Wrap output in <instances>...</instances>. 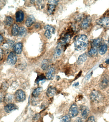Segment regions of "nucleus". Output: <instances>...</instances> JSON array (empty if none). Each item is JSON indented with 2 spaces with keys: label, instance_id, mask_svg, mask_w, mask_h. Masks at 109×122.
Masks as SVG:
<instances>
[{
  "label": "nucleus",
  "instance_id": "1",
  "mask_svg": "<svg viewBox=\"0 0 109 122\" xmlns=\"http://www.w3.org/2000/svg\"><path fill=\"white\" fill-rule=\"evenodd\" d=\"M88 40L87 35L82 34L76 36L75 38V49L77 51L85 50L87 47Z\"/></svg>",
  "mask_w": 109,
  "mask_h": 122
},
{
  "label": "nucleus",
  "instance_id": "2",
  "mask_svg": "<svg viewBox=\"0 0 109 122\" xmlns=\"http://www.w3.org/2000/svg\"><path fill=\"white\" fill-rule=\"evenodd\" d=\"M90 98L93 102L98 103L103 100V96L100 91L94 90L91 93Z\"/></svg>",
  "mask_w": 109,
  "mask_h": 122
},
{
  "label": "nucleus",
  "instance_id": "3",
  "mask_svg": "<svg viewBox=\"0 0 109 122\" xmlns=\"http://www.w3.org/2000/svg\"><path fill=\"white\" fill-rule=\"evenodd\" d=\"M99 86L101 89L106 88L109 85V76L104 75L101 76L99 81Z\"/></svg>",
  "mask_w": 109,
  "mask_h": 122
},
{
  "label": "nucleus",
  "instance_id": "4",
  "mask_svg": "<svg viewBox=\"0 0 109 122\" xmlns=\"http://www.w3.org/2000/svg\"><path fill=\"white\" fill-rule=\"evenodd\" d=\"M14 97L15 99L18 102H23L25 100L26 93L22 90L19 89L15 92Z\"/></svg>",
  "mask_w": 109,
  "mask_h": 122
},
{
  "label": "nucleus",
  "instance_id": "5",
  "mask_svg": "<svg viewBox=\"0 0 109 122\" xmlns=\"http://www.w3.org/2000/svg\"><path fill=\"white\" fill-rule=\"evenodd\" d=\"M96 23L98 25L105 28H109V17H104L99 18L96 20Z\"/></svg>",
  "mask_w": 109,
  "mask_h": 122
},
{
  "label": "nucleus",
  "instance_id": "6",
  "mask_svg": "<svg viewBox=\"0 0 109 122\" xmlns=\"http://www.w3.org/2000/svg\"><path fill=\"white\" fill-rule=\"evenodd\" d=\"M78 108L77 105L76 104H73L70 107L69 112V116L71 118H74L78 115Z\"/></svg>",
  "mask_w": 109,
  "mask_h": 122
},
{
  "label": "nucleus",
  "instance_id": "7",
  "mask_svg": "<svg viewBox=\"0 0 109 122\" xmlns=\"http://www.w3.org/2000/svg\"><path fill=\"white\" fill-rule=\"evenodd\" d=\"M17 60V57L15 52L11 51L9 53L7 59V62L10 65H15Z\"/></svg>",
  "mask_w": 109,
  "mask_h": 122
},
{
  "label": "nucleus",
  "instance_id": "8",
  "mask_svg": "<svg viewBox=\"0 0 109 122\" xmlns=\"http://www.w3.org/2000/svg\"><path fill=\"white\" fill-rule=\"evenodd\" d=\"M91 22V19L89 16H88L82 22L81 26L83 29H85L87 28L89 26Z\"/></svg>",
  "mask_w": 109,
  "mask_h": 122
},
{
  "label": "nucleus",
  "instance_id": "9",
  "mask_svg": "<svg viewBox=\"0 0 109 122\" xmlns=\"http://www.w3.org/2000/svg\"><path fill=\"white\" fill-rule=\"evenodd\" d=\"M24 18V12L22 10H19L16 12L15 15L16 21L18 22H22L23 21Z\"/></svg>",
  "mask_w": 109,
  "mask_h": 122
},
{
  "label": "nucleus",
  "instance_id": "10",
  "mask_svg": "<svg viewBox=\"0 0 109 122\" xmlns=\"http://www.w3.org/2000/svg\"><path fill=\"white\" fill-rule=\"evenodd\" d=\"M55 74V69L54 68H50L46 74V78L49 80H52L54 78Z\"/></svg>",
  "mask_w": 109,
  "mask_h": 122
},
{
  "label": "nucleus",
  "instance_id": "11",
  "mask_svg": "<svg viewBox=\"0 0 109 122\" xmlns=\"http://www.w3.org/2000/svg\"><path fill=\"white\" fill-rule=\"evenodd\" d=\"M81 115L83 119H86L89 113V109L87 107L83 106L81 108Z\"/></svg>",
  "mask_w": 109,
  "mask_h": 122
},
{
  "label": "nucleus",
  "instance_id": "12",
  "mask_svg": "<svg viewBox=\"0 0 109 122\" xmlns=\"http://www.w3.org/2000/svg\"><path fill=\"white\" fill-rule=\"evenodd\" d=\"M18 107L16 105L12 103H9L5 107L4 110L5 112H9L12 111L17 109Z\"/></svg>",
  "mask_w": 109,
  "mask_h": 122
},
{
  "label": "nucleus",
  "instance_id": "13",
  "mask_svg": "<svg viewBox=\"0 0 109 122\" xmlns=\"http://www.w3.org/2000/svg\"><path fill=\"white\" fill-rule=\"evenodd\" d=\"M35 22V19L34 16L30 15L27 17L26 20L25 24L27 27H30Z\"/></svg>",
  "mask_w": 109,
  "mask_h": 122
},
{
  "label": "nucleus",
  "instance_id": "14",
  "mask_svg": "<svg viewBox=\"0 0 109 122\" xmlns=\"http://www.w3.org/2000/svg\"><path fill=\"white\" fill-rule=\"evenodd\" d=\"M56 89L55 87L53 86L49 87L47 91V95L48 97H53L56 94Z\"/></svg>",
  "mask_w": 109,
  "mask_h": 122
},
{
  "label": "nucleus",
  "instance_id": "15",
  "mask_svg": "<svg viewBox=\"0 0 109 122\" xmlns=\"http://www.w3.org/2000/svg\"><path fill=\"white\" fill-rule=\"evenodd\" d=\"M23 45L22 43L19 42L16 44L14 47V50L15 53L18 54L22 53V50Z\"/></svg>",
  "mask_w": 109,
  "mask_h": 122
},
{
  "label": "nucleus",
  "instance_id": "16",
  "mask_svg": "<svg viewBox=\"0 0 109 122\" xmlns=\"http://www.w3.org/2000/svg\"><path fill=\"white\" fill-rule=\"evenodd\" d=\"M62 52V44L59 43L55 49L54 54V57L55 58H58L60 56Z\"/></svg>",
  "mask_w": 109,
  "mask_h": 122
},
{
  "label": "nucleus",
  "instance_id": "17",
  "mask_svg": "<svg viewBox=\"0 0 109 122\" xmlns=\"http://www.w3.org/2000/svg\"><path fill=\"white\" fill-rule=\"evenodd\" d=\"M87 56L86 53L81 54L78 57L77 64L79 65L82 64L87 60Z\"/></svg>",
  "mask_w": 109,
  "mask_h": 122
},
{
  "label": "nucleus",
  "instance_id": "18",
  "mask_svg": "<svg viewBox=\"0 0 109 122\" xmlns=\"http://www.w3.org/2000/svg\"><path fill=\"white\" fill-rule=\"evenodd\" d=\"M108 49V46L106 44H102V45L100 46L99 48V53L101 55H104L106 53Z\"/></svg>",
  "mask_w": 109,
  "mask_h": 122
},
{
  "label": "nucleus",
  "instance_id": "19",
  "mask_svg": "<svg viewBox=\"0 0 109 122\" xmlns=\"http://www.w3.org/2000/svg\"><path fill=\"white\" fill-rule=\"evenodd\" d=\"M98 51V50L97 47H93L89 51L88 54L89 56H90L91 57H94L97 54Z\"/></svg>",
  "mask_w": 109,
  "mask_h": 122
},
{
  "label": "nucleus",
  "instance_id": "20",
  "mask_svg": "<svg viewBox=\"0 0 109 122\" xmlns=\"http://www.w3.org/2000/svg\"><path fill=\"white\" fill-rule=\"evenodd\" d=\"M19 27L17 24H14L12 27L11 29V34L13 36H16L18 35L19 32Z\"/></svg>",
  "mask_w": 109,
  "mask_h": 122
},
{
  "label": "nucleus",
  "instance_id": "21",
  "mask_svg": "<svg viewBox=\"0 0 109 122\" xmlns=\"http://www.w3.org/2000/svg\"><path fill=\"white\" fill-rule=\"evenodd\" d=\"M50 62L47 60H44L42 62L41 67L44 70H46L48 69L50 66Z\"/></svg>",
  "mask_w": 109,
  "mask_h": 122
},
{
  "label": "nucleus",
  "instance_id": "22",
  "mask_svg": "<svg viewBox=\"0 0 109 122\" xmlns=\"http://www.w3.org/2000/svg\"><path fill=\"white\" fill-rule=\"evenodd\" d=\"M43 89L42 87H38L34 89L32 92V95L34 98H37L42 92Z\"/></svg>",
  "mask_w": 109,
  "mask_h": 122
},
{
  "label": "nucleus",
  "instance_id": "23",
  "mask_svg": "<svg viewBox=\"0 0 109 122\" xmlns=\"http://www.w3.org/2000/svg\"><path fill=\"white\" fill-rule=\"evenodd\" d=\"M27 30L24 27L22 26L19 27L18 35L21 37H24L26 35Z\"/></svg>",
  "mask_w": 109,
  "mask_h": 122
},
{
  "label": "nucleus",
  "instance_id": "24",
  "mask_svg": "<svg viewBox=\"0 0 109 122\" xmlns=\"http://www.w3.org/2000/svg\"><path fill=\"white\" fill-rule=\"evenodd\" d=\"M14 99V96L11 94H7L5 98V101L6 103H11Z\"/></svg>",
  "mask_w": 109,
  "mask_h": 122
},
{
  "label": "nucleus",
  "instance_id": "25",
  "mask_svg": "<svg viewBox=\"0 0 109 122\" xmlns=\"http://www.w3.org/2000/svg\"><path fill=\"white\" fill-rule=\"evenodd\" d=\"M56 5H54L49 4L48 6V12L49 14H52L54 11L55 7Z\"/></svg>",
  "mask_w": 109,
  "mask_h": 122
},
{
  "label": "nucleus",
  "instance_id": "26",
  "mask_svg": "<svg viewBox=\"0 0 109 122\" xmlns=\"http://www.w3.org/2000/svg\"><path fill=\"white\" fill-rule=\"evenodd\" d=\"M13 22V19L10 16H7L5 20V23L6 25L10 26Z\"/></svg>",
  "mask_w": 109,
  "mask_h": 122
},
{
  "label": "nucleus",
  "instance_id": "27",
  "mask_svg": "<svg viewBox=\"0 0 109 122\" xmlns=\"http://www.w3.org/2000/svg\"><path fill=\"white\" fill-rule=\"evenodd\" d=\"M102 42V39L100 38L95 39L92 43V46L93 47H97L100 45V44Z\"/></svg>",
  "mask_w": 109,
  "mask_h": 122
},
{
  "label": "nucleus",
  "instance_id": "28",
  "mask_svg": "<svg viewBox=\"0 0 109 122\" xmlns=\"http://www.w3.org/2000/svg\"><path fill=\"white\" fill-rule=\"evenodd\" d=\"M44 29L46 30L50 31L52 34H54L55 33V29L52 26L49 25H47L45 26Z\"/></svg>",
  "mask_w": 109,
  "mask_h": 122
},
{
  "label": "nucleus",
  "instance_id": "29",
  "mask_svg": "<svg viewBox=\"0 0 109 122\" xmlns=\"http://www.w3.org/2000/svg\"><path fill=\"white\" fill-rule=\"evenodd\" d=\"M46 79V77L45 76H44V74H41V75L37 76L36 80H35V82L36 83L38 84L40 81H44Z\"/></svg>",
  "mask_w": 109,
  "mask_h": 122
},
{
  "label": "nucleus",
  "instance_id": "30",
  "mask_svg": "<svg viewBox=\"0 0 109 122\" xmlns=\"http://www.w3.org/2000/svg\"><path fill=\"white\" fill-rule=\"evenodd\" d=\"M71 118L69 115L63 116L61 119V122H71Z\"/></svg>",
  "mask_w": 109,
  "mask_h": 122
},
{
  "label": "nucleus",
  "instance_id": "31",
  "mask_svg": "<svg viewBox=\"0 0 109 122\" xmlns=\"http://www.w3.org/2000/svg\"><path fill=\"white\" fill-rule=\"evenodd\" d=\"M45 36L48 39H50L52 37L51 32L48 30H46L44 33Z\"/></svg>",
  "mask_w": 109,
  "mask_h": 122
},
{
  "label": "nucleus",
  "instance_id": "32",
  "mask_svg": "<svg viewBox=\"0 0 109 122\" xmlns=\"http://www.w3.org/2000/svg\"><path fill=\"white\" fill-rule=\"evenodd\" d=\"M86 122H95L94 116H92L89 117Z\"/></svg>",
  "mask_w": 109,
  "mask_h": 122
},
{
  "label": "nucleus",
  "instance_id": "33",
  "mask_svg": "<svg viewBox=\"0 0 109 122\" xmlns=\"http://www.w3.org/2000/svg\"><path fill=\"white\" fill-rule=\"evenodd\" d=\"M59 1L58 0H49L48 1L49 4L56 5L58 4Z\"/></svg>",
  "mask_w": 109,
  "mask_h": 122
},
{
  "label": "nucleus",
  "instance_id": "34",
  "mask_svg": "<svg viewBox=\"0 0 109 122\" xmlns=\"http://www.w3.org/2000/svg\"><path fill=\"white\" fill-rule=\"evenodd\" d=\"M40 115L39 114H36L34 115V117H33V119L34 120H38V119L40 118Z\"/></svg>",
  "mask_w": 109,
  "mask_h": 122
},
{
  "label": "nucleus",
  "instance_id": "35",
  "mask_svg": "<svg viewBox=\"0 0 109 122\" xmlns=\"http://www.w3.org/2000/svg\"><path fill=\"white\" fill-rule=\"evenodd\" d=\"M3 56V51L2 49L0 48V60H1Z\"/></svg>",
  "mask_w": 109,
  "mask_h": 122
},
{
  "label": "nucleus",
  "instance_id": "36",
  "mask_svg": "<svg viewBox=\"0 0 109 122\" xmlns=\"http://www.w3.org/2000/svg\"><path fill=\"white\" fill-rule=\"evenodd\" d=\"M75 122H83V121L80 117H78L76 119Z\"/></svg>",
  "mask_w": 109,
  "mask_h": 122
},
{
  "label": "nucleus",
  "instance_id": "37",
  "mask_svg": "<svg viewBox=\"0 0 109 122\" xmlns=\"http://www.w3.org/2000/svg\"><path fill=\"white\" fill-rule=\"evenodd\" d=\"M14 42L12 41H8V43L9 45H10L11 46H12L14 44Z\"/></svg>",
  "mask_w": 109,
  "mask_h": 122
},
{
  "label": "nucleus",
  "instance_id": "38",
  "mask_svg": "<svg viewBox=\"0 0 109 122\" xmlns=\"http://www.w3.org/2000/svg\"><path fill=\"white\" fill-rule=\"evenodd\" d=\"M4 38H3L2 36L0 35V43L2 41H3Z\"/></svg>",
  "mask_w": 109,
  "mask_h": 122
},
{
  "label": "nucleus",
  "instance_id": "39",
  "mask_svg": "<svg viewBox=\"0 0 109 122\" xmlns=\"http://www.w3.org/2000/svg\"><path fill=\"white\" fill-rule=\"evenodd\" d=\"M39 26H40V25H39V24H36L35 25V28H39Z\"/></svg>",
  "mask_w": 109,
  "mask_h": 122
},
{
  "label": "nucleus",
  "instance_id": "40",
  "mask_svg": "<svg viewBox=\"0 0 109 122\" xmlns=\"http://www.w3.org/2000/svg\"><path fill=\"white\" fill-rule=\"evenodd\" d=\"M79 84V83L78 82H76V83H75L74 84V85H73V86H78V85Z\"/></svg>",
  "mask_w": 109,
  "mask_h": 122
},
{
  "label": "nucleus",
  "instance_id": "41",
  "mask_svg": "<svg viewBox=\"0 0 109 122\" xmlns=\"http://www.w3.org/2000/svg\"><path fill=\"white\" fill-rule=\"evenodd\" d=\"M105 63L106 64H109V58L106 60V61H105Z\"/></svg>",
  "mask_w": 109,
  "mask_h": 122
},
{
  "label": "nucleus",
  "instance_id": "42",
  "mask_svg": "<svg viewBox=\"0 0 109 122\" xmlns=\"http://www.w3.org/2000/svg\"><path fill=\"white\" fill-rule=\"evenodd\" d=\"M31 2L32 3H34V1H31Z\"/></svg>",
  "mask_w": 109,
  "mask_h": 122
},
{
  "label": "nucleus",
  "instance_id": "43",
  "mask_svg": "<svg viewBox=\"0 0 109 122\" xmlns=\"http://www.w3.org/2000/svg\"><path fill=\"white\" fill-rule=\"evenodd\" d=\"M108 94H109V90H108Z\"/></svg>",
  "mask_w": 109,
  "mask_h": 122
},
{
  "label": "nucleus",
  "instance_id": "44",
  "mask_svg": "<svg viewBox=\"0 0 109 122\" xmlns=\"http://www.w3.org/2000/svg\"><path fill=\"white\" fill-rule=\"evenodd\" d=\"M108 43H109V40H108Z\"/></svg>",
  "mask_w": 109,
  "mask_h": 122
},
{
  "label": "nucleus",
  "instance_id": "45",
  "mask_svg": "<svg viewBox=\"0 0 109 122\" xmlns=\"http://www.w3.org/2000/svg\"><path fill=\"white\" fill-rule=\"evenodd\" d=\"M0 10H1V8H0Z\"/></svg>",
  "mask_w": 109,
  "mask_h": 122
}]
</instances>
